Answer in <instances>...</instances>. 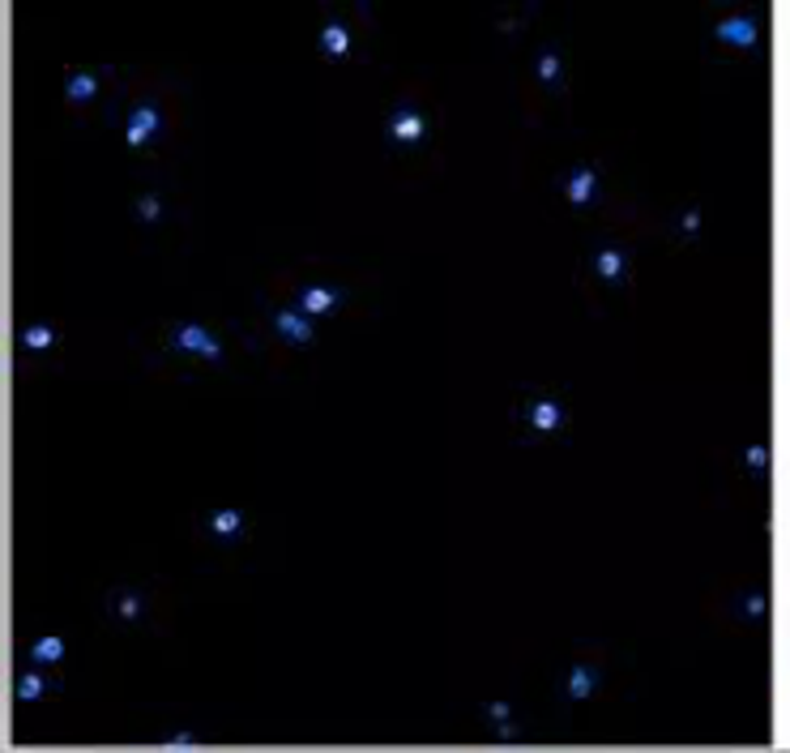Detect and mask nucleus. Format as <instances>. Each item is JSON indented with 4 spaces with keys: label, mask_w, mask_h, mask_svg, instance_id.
Masks as SVG:
<instances>
[{
    "label": "nucleus",
    "mask_w": 790,
    "mask_h": 753,
    "mask_svg": "<svg viewBox=\"0 0 790 753\" xmlns=\"http://www.w3.org/2000/svg\"><path fill=\"white\" fill-rule=\"evenodd\" d=\"M167 347L179 356H197L205 364H227V347L214 330H205L202 322H172L167 326Z\"/></svg>",
    "instance_id": "nucleus-1"
},
{
    "label": "nucleus",
    "mask_w": 790,
    "mask_h": 753,
    "mask_svg": "<svg viewBox=\"0 0 790 753\" xmlns=\"http://www.w3.org/2000/svg\"><path fill=\"white\" fill-rule=\"evenodd\" d=\"M522 428H526V437H552L560 433L564 424H568V403L556 398V394H534L522 403Z\"/></svg>",
    "instance_id": "nucleus-2"
},
{
    "label": "nucleus",
    "mask_w": 790,
    "mask_h": 753,
    "mask_svg": "<svg viewBox=\"0 0 790 753\" xmlns=\"http://www.w3.org/2000/svg\"><path fill=\"white\" fill-rule=\"evenodd\" d=\"M158 138H163V108H158L154 99L133 103L129 116H124V146H129V151H146Z\"/></svg>",
    "instance_id": "nucleus-3"
},
{
    "label": "nucleus",
    "mask_w": 790,
    "mask_h": 753,
    "mask_svg": "<svg viewBox=\"0 0 790 753\" xmlns=\"http://www.w3.org/2000/svg\"><path fill=\"white\" fill-rule=\"evenodd\" d=\"M384 138H389V146H419V142L428 138V112H423L419 103L402 99V103L384 116Z\"/></svg>",
    "instance_id": "nucleus-4"
},
{
    "label": "nucleus",
    "mask_w": 790,
    "mask_h": 753,
    "mask_svg": "<svg viewBox=\"0 0 790 753\" xmlns=\"http://www.w3.org/2000/svg\"><path fill=\"white\" fill-rule=\"evenodd\" d=\"M269 330L278 334L291 347H312L317 343V322L308 313H299L295 304H274L269 308Z\"/></svg>",
    "instance_id": "nucleus-5"
},
{
    "label": "nucleus",
    "mask_w": 790,
    "mask_h": 753,
    "mask_svg": "<svg viewBox=\"0 0 790 753\" xmlns=\"http://www.w3.org/2000/svg\"><path fill=\"white\" fill-rule=\"evenodd\" d=\"M342 301H347V292L334 287V283H299L291 292V304L308 317H334L342 308Z\"/></svg>",
    "instance_id": "nucleus-6"
},
{
    "label": "nucleus",
    "mask_w": 790,
    "mask_h": 753,
    "mask_svg": "<svg viewBox=\"0 0 790 753\" xmlns=\"http://www.w3.org/2000/svg\"><path fill=\"white\" fill-rule=\"evenodd\" d=\"M598 681H603V668L594 660H577L568 663V672L560 676V702H586L589 693L598 690Z\"/></svg>",
    "instance_id": "nucleus-7"
},
{
    "label": "nucleus",
    "mask_w": 790,
    "mask_h": 753,
    "mask_svg": "<svg viewBox=\"0 0 790 753\" xmlns=\"http://www.w3.org/2000/svg\"><path fill=\"white\" fill-rule=\"evenodd\" d=\"M560 193H564V202H568L573 211H586L589 202H594V193H598V167H594V163L568 167V172L560 176Z\"/></svg>",
    "instance_id": "nucleus-8"
},
{
    "label": "nucleus",
    "mask_w": 790,
    "mask_h": 753,
    "mask_svg": "<svg viewBox=\"0 0 790 753\" xmlns=\"http://www.w3.org/2000/svg\"><path fill=\"white\" fill-rule=\"evenodd\" d=\"M714 39L727 43V48L748 52V48H757V39H761V22H757L752 13H731V18H722V22L714 27Z\"/></svg>",
    "instance_id": "nucleus-9"
},
{
    "label": "nucleus",
    "mask_w": 790,
    "mask_h": 753,
    "mask_svg": "<svg viewBox=\"0 0 790 753\" xmlns=\"http://www.w3.org/2000/svg\"><path fill=\"white\" fill-rule=\"evenodd\" d=\"M146 612H150V600H146V591H137V587H116V591L107 596V617L120 621V625H137Z\"/></svg>",
    "instance_id": "nucleus-10"
},
{
    "label": "nucleus",
    "mask_w": 790,
    "mask_h": 753,
    "mask_svg": "<svg viewBox=\"0 0 790 753\" xmlns=\"http://www.w3.org/2000/svg\"><path fill=\"white\" fill-rule=\"evenodd\" d=\"M589 271H594L598 283L619 287V283L628 278V253H624V248H594V253H589Z\"/></svg>",
    "instance_id": "nucleus-11"
},
{
    "label": "nucleus",
    "mask_w": 790,
    "mask_h": 753,
    "mask_svg": "<svg viewBox=\"0 0 790 753\" xmlns=\"http://www.w3.org/2000/svg\"><path fill=\"white\" fill-rule=\"evenodd\" d=\"M483 720H488L496 741H517V736H522V727L513 720V706H509V702H483Z\"/></svg>",
    "instance_id": "nucleus-12"
},
{
    "label": "nucleus",
    "mask_w": 790,
    "mask_h": 753,
    "mask_svg": "<svg viewBox=\"0 0 790 753\" xmlns=\"http://www.w3.org/2000/svg\"><path fill=\"white\" fill-rule=\"evenodd\" d=\"M534 78H538L547 91H560V87H564V57H560V48H538V52H534Z\"/></svg>",
    "instance_id": "nucleus-13"
},
{
    "label": "nucleus",
    "mask_w": 790,
    "mask_h": 753,
    "mask_svg": "<svg viewBox=\"0 0 790 753\" xmlns=\"http://www.w3.org/2000/svg\"><path fill=\"white\" fill-rule=\"evenodd\" d=\"M317 48H321V57H329V61H342V57L351 52V31H347V22L329 18V22L321 27V39H317Z\"/></svg>",
    "instance_id": "nucleus-14"
},
{
    "label": "nucleus",
    "mask_w": 790,
    "mask_h": 753,
    "mask_svg": "<svg viewBox=\"0 0 790 753\" xmlns=\"http://www.w3.org/2000/svg\"><path fill=\"white\" fill-rule=\"evenodd\" d=\"M99 94V73L94 69H69V78H64V99L73 103V108H82Z\"/></svg>",
    "instance_id": "nucleus-15"
},
{
    "label": "nucleus",
    "mask_w": 790,
    "mask_h": 753,
    "mask_svg": "<svg viewBox=\"0 0 790 753\" xmlns=\"http://www.w3.org/2000/svg\"><path fill=\"white\" fill-rule=\"evenodd\" d=\"M57 343H60V330L52 322H34V326L22 330V352H52Z\"/></svg>",
    "instance_id": "nucleus-16"
},
{
    "label": "nucleus",
    "mask_w": 790,
    "mask_h": 753,
    "mask_svg": "<svg viewBox=\"0 0 790 753\" xmlns=\"http://www.w3.org/2000/svg\"><path fill=\"white\" fill-rule=\"evenodd\" d=\"M209 531H214L218 540H235V536L244 531V513L239 510H214L209 513Z\"/></svg>",
    "instance_id": "nucleus-17"
},
{
    "label": "nucleus",
    "mask_w": 790,
    "mask_h": 753,
    "mask_svg": "<svg viewBox=\"0 0 790 753\" xmlns=\"http://www.w3.org/2000/svg\"><path fill=\"white\" fill-rule=\"evenodd\" d=\"M52 690V685H48V676H43V672H39V668H30V672H22V676H18V702H39V698H43V693Z\"/></svg>",
    "instance_id": "nucleus-18"
},
{
    "label": "nucleus",
    "mask_w": 790,
    "mask_h": 753,
    "mask_svg": "<svg viewBox=\"0 0 790 753\" xmlns=\"http://www.w3.org/2000/svg\"><path fill=\"white\" fill-rule=\"evenodd\" d=\"M30 660H34V663H60V660H64V642H60L57 633H43V638H34V642H30Z\"/></svg>",
    "instance_id": "nucleus-19"
},
{
    "label": "nucleus",
    "mask_w": 790,
    "mask_h": 753,
    "mask_svg": "<svg viewBox=\"0 0 790 753\" xmlns=\"http://www.w3.org/2000/svg\"><path fill=\"white\" fill-rule=\"evenodd\" d=\"M735 612H739L743 621H761L765 617V596L761 591H743V596L735 600Z\"/></svg>",
    "instance_id": "nucleus-20"
},
{
    "label": "nucleus",
    "mask_w": 790,
    "mask_h": 753,
    "mask_svg": "<svg viewBox=\"0 0 790 753\" xmlns=\"http://www.w3.org/2000/svg\"><path fill=\"white\" fill-rule=\"evenodd\" d=\"M137 218H142V223H158V218H163V197H158V193H142V197H137Z\"/></svg>",
    "instance_id": "nucleus-21"
},
{
    "label": "nucleus",
    "mask_w": 790,
    "mask_h": 753,
    "mask_svg": "<svg viewBox=\"0 0 790 753\" xmlns=\"http://www.w3.org/2000/svg\"><path fill=\"white\" fill-rule=\"evenodd\" d=\"M739 462H743V471H752V476H761L765 467H769V450H765V446H748Z\"/></svg>",
    "instance_id": "nucleus-22"
},
{
    "label": "nucleus",
    "mask_w": 790,
    "mask_h": 753,
    "mask_svg": "<svg viewBox=\"0 0 790 753\" xmlns=\"http://www.w3.org/2000/svg\"><path fill=\"white\" fill-rule=\"evenodd\" d=\"M697 232H701V211H697V206H688V211L679 214V236H684V241H692Z\"/></svg>",
    "instance_id": "nucleus-23"
},
{
    "label": "nucleus",
    "mask_w": 790,
    "mask_h": 753,
    "mask_svg": "<svg viewBox=\"0 0 790 753\" xmlns=\"http://www.w3.org/2000/svg\"><path fill=\"white\" fill-rule=\"evenodd\" d=\"M193 741H197L193 732H176V736H167V745H193Z\"/></svg>",
    "instance_id": "nucleus-24"
}]
</instances>
